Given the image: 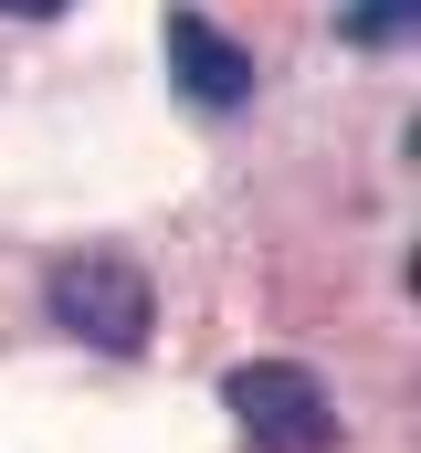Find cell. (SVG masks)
I'll list each match as a JSON object with an SVG mask.
<instances>
[{"label": "cell", "instance_id": "obj_1", "mask_svg": "<svg viewBox=\"0 0 421 453\" xmlns=\"http://www.w3.org/2000/svg\"><path fill=\"white\" fill-rule=\"evenodd\" d=\"M42 317H53L64 338L105 348V358H137L148 327H158V296H148V274H137L126 253H64V264L42 274Z\"/></svg>", "mask_w": 421, "mask_h": 453}, {"label": "cell", "instance_id": "obj_2", "mask_svg": "<svg viewBox=\"0 0 421 453\" xmlns=\"http://www.w3.org/2000/svg\"><path fill=\"white\" fill-rule=\"evenodd\" d=\"M221 401H232V422L253 433V453H337V401L316 390V369H295V358H242V369H221Z\"/></svg>", "mask_w": 421, "mask_h": 453}, {"label": "cell", "instance_id": "obj_3", "mask_svg": "<svg viewBox=\"0 0 421 453\" xmlns=\"http://www.w3.org/2000/svg\"><path fill=\"white\" fill-rule=\"evenodd\" d=\"M169 85H190V106L210 116H232V106H253V85H264V64H253V42H232L210 11H169Z\"/></svg>", "mask_w": 421, "mask_h": 453}, {"label": "cell", "instance_id": "obj_4", "mask_svg": "<svg viewBox=\"0 0 421 453\" xmlns=\"http://www.w3.org/2000/svg\"><path fill=\"white\" fill-rule=\"evenodd\" d=\"M411 32H421V0H337V42H358V53H390Z\"/></svg>", "mask_w": 421, "mask_h": 453}, {"label": "cell", "instance_id": "obj_5", "mask_svg": "<svg viewBox=\"0 0 421 453\" xmlns=\"http://www.w3.org/2000/svg\"><path fill=\"white\" fill-rule=\"evenodd\" d=\"M74 0H0V21H64Z\"/></svg>", "mask_w": 421, "mask_h": 453}]
</instances>
